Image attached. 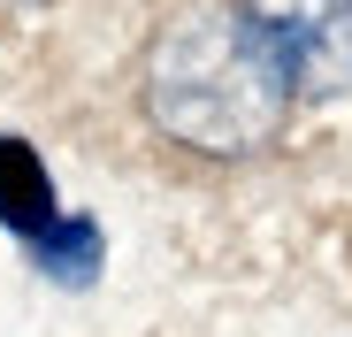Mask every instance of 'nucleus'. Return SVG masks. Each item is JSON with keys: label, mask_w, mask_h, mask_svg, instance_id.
<instances>
[{"label": "nucleus", "mask_w": 352, "mask_h": 337, "mask_svg": "<svg viewBox=\"0 0 352 337\" xmlns=\"http://www.w3.org/2000/svg\"><path fill=\"white\" fill-rule=\"evenodd\" d=\"M238 23L283 69L291 100L352 92V0H238Z\"/></svg>", "instance_id": "f03ea898"}, {"label": "nucleus", "mask_w": 352, "mask_h": 337, "mask_svg": "<svg viewBox=\"0 0 352 337\" xmlns=\"http://www.w3.org/2000/svg\"><path fill=\"white\" fill-rule=\"evenodd\" d=\"M138 92H146V116H153L161 138L192 146V153H214V161L261 153L291 116V85L261 54V39L238 23V8L176 16L146 46Z\"/></svg>", "instance_id": "f257e3e1"}]
</instances>
